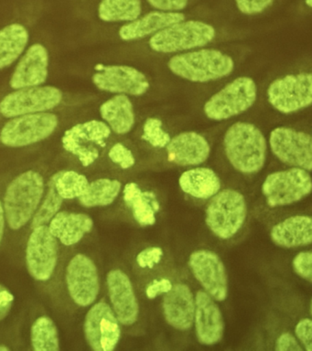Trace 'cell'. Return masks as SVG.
Returning <instances> with one entry per match:
<instances>
[{
    "instance_id": "cell-1",
    "label": "cell",
    "mask_w": 312,
    "mask_h": 351,
    "mask_svg": "<svg viewBox=\"0 0 312 351\" xmlns=\"http://www.w3.org/2000/svg\"><path fill=\"white\" fill-rule=\"evenodd\" d=\"M224 151L237 171L251 175L263 169L267 159V140L253 123L237 122L227 129Z\"/></svg>"
},
{
    "instance_id": "cell-2",
    "label": "cell",
    "mask_w": 312,
    "mask_h": 351,
    "mask_svg": "<svg viewBox=\"0 0 312 351\" xmlns=\"http://www.w3.org/2000/svg\"><path fill=\"white\" fill-rule=\"evenodd\" d=\"M43 177L34 170L21 173L10 182L4 197V213L9 226L18 230L32 219L45 194Z\"/></svg>"
},
{
    "instance_id": "cell-3",
    "label": "cell",
    "mask_w": 312,
    "mask_h": 351,
    "mask_svg": "<svg viewBox=\"0 0 312 351\" xmlns=\"http://www.w3.org/2000/svg\"><path fill=\"white\" fill-rule=\"evenodd\" d=\"M168 67L180 78L204 84L229 76L234 71L235 62L218 49H204L175 55Z\"/></svg>"
},
{
    "instance_id": "cell-4",
    "label": "cell",
    "mask_w": 312,
    "mask_h": 351,
    "mask_svg": "<svg viewBox=\"0 0 312 351\" xmlns=\"http://www.w3.org/2000/svg\"><path fill=\"white\" fill-rule=\"evenodd\" d=\"M248 206L245 197L234 189H224L212 197L205 221L211 232L221 240L234 237L245 224Z\"/></svg>"
},
{
    "instance_id": "cell-5",
    "label": "cell",
    "mask_w": 312,
    "mask_h": 351,
    "mask_svg": "<svg viewBox=\"0 0 312 351\" xmlns=\"http://www.w3.org/2000/svg\"><path fill=\"white\" fill-rule=\"evenodd\" d=\"M215 34L212 25L200 21H183L155 33L149 44L154 51L173 53L206 46Z\"/></svg>"
},
{
    "instance_id": "cell-6",
    "label": "cell",
    "mask_w": 312,
    "mask_h": 351,
    "mask_svg": "<svg viewBox=\"0 0 312 351\" xmlns=\"http://www.w3.org/2000/svg\"><path fill=\"white\" fill-rule=\"evenodd\" d=\"M59 125V117L53 112L19 115L0 129V143L13 148L29 147L49 138Z\"/></svg>"
},
{
    "instance_id": "cell-7",
    "label": "cell",
    "mask_w": 312,
    "mask_h": 351,
    "mask_svg": "<svg viewBox=\"0 0 312 351\" xmlns=\"http://www.w3.org/2000/svg\"><path fill=\"white\" fill-rule=\"evenodd\" d=\"M112 130L104 121L90 120L77 123L64 132L62 145L83 167H90L100 158Z\"/></svg>"
},
{
    "instance_id": "cell-8",
    "label": "cell",
    "mask_w": 312,
    "mask_h": 351,
    "mask_svg": "<svg viewBox=\"0 0 312 351\" xmlns=\"http://www.w3.org/2000/svg\"><path fill=\"white\" fill-rule=\"evenodd\" d=\"M257 87L250 77H239L226 84L205 103L204 112L209 119L224 121L248 111L256 100Z\"/></svg>"
},
{
    "instance_id": "cell-9",
    "label": "cell",
    "mask_w": 312,
    "mask_h": 351,
    "mask_svg": "<svg viewBox=\"0 0 312 351\" xmlns=\"http://www.w3.org/2000/svg\"><path fill=\"white\" fill-rule=\"evenodd\" d=\"M64 99V93L50 85L14 90L0 100V115L10 119L19 115L51 112L61 106Z\"/></svg>"
},
{
    "instance_id": "cell-10",
    "label": "cell",
    "mask_w": 312,
    "mask_h": 351,
    "mask_svg": "<svg viewBox=\"0 0 312 351\" xmlns=\"http://www.w3.org/2000/svg\"><path fill=\"white\" fill-rule=\"evenodd\" d=\"M311 174L300 167L271 173L263 183L262 192L271 208L294 204L311 194Z\"/></svg>"
},
{
    "instance_id": "cell-11",
    "label": "cell",
    "mask_w": 312,
    "mask_h": 351,
    "mask_svg": "<svg viewBox=\"0 0 312 351\" xmlns=\"http://www.w3.org/2000/svg\"><path fill=\"white\" fill-rule=\"evenodd\" d=\"M267 100L281 114H293L311 106L312 75L309 73L289 74L271 82Z\"/></svg>"
},
{
    "instance_id": "cell-12",
    "label": "cell",
    "mask_w": 312,
    "mask_h": 351,
    "mask_svg": "<svg viewBox=\"0 0 312 351\" xmlns=\"http://www.w3.org/2000/svg\"><path fill=\"white\" fill-rule=\"evenodd\" d=\"M95 70L93 84L103 92L141 96L149 90L147 76L132 66L97 64Z\"/></svg>"
},
{
    "instance_id": "cell-13",
    "label": "cell",
    "mask_w": 312,
    "mask_h": 351,
    "mask_svg": "<svg viewBox=\"0 0 312 351\" xmlns=\"http://www.w3.org/2000/svg\"><path fill=\"white\" fill-rule=\"evenodd\" d=\"M58 240L47 225L34 228L29 235L26 249V263L29 274L40 282L53 276L58 263Z\"/></svg>"
},
{
    "instance_id": "cell-14",
    "label": "cell",
    "mask_w": 312,
    "mask_h": 351,
    "mask_svg": "<svg viewBox=\"0 0 312 351\" xmlns=\"http://www.w3.org/2000/svg\"><path fill=\"white\" fill-rule=\"evenodd\" d=\"M269 145L274 155L284 164L311 171V134L293 128H276L271 132Z\"/></svg>"
},
{
    "instance_id": "cell-15",
    "label": "cell",
    "mask_w": 312,
    "mask_h": 351,
    "mask_svg": "<svg viewBox=\"0 0 312 351\" xmlns=\"http://www.w3.org/2000/svg\"><path fill=\"white\" fill-rule=\"evenodd\" d=\"M84 335L95 351H113L121 337V328L113 309L106 302L94 304L84 320Z\"/></svg>"
},
{
    "instance_id": "cell-16",
    "label": "cell",
    "mask_w": 312,
    "mask_h": 351,
    "mask_svg": "<svg viewBox=\"0 0 312 351\" xmlns=\"http://www.w3.org/2000/svg\"><path fill=\"white\" fill-rule=\"evenodd\" d=\"M193 276L205 292L215 301L223 302L228 295V278L223 261L209 250H197L189 258Z\"/></svg>"
},
{
    "instance_id": "cell-17",
    "label": "cell",
    "mask_w": 312,
    "mask_h": 351,
    "mask_svg": "<svg viewBox=\"0 0 312 351\" xmlns=\"http://www.w3.org/2000/svg\"><path fill=\"white\" fill-rule=\"evenodd\" d=\"M67 284L71 298L78 306H91L100 291L97 266L86 254H76L67 269Z\"/></svg>"
},
{
    "instance_id": "cell-18",
    "label": "cell",
    "mask_w": 312,
    "mask_h": 351,
    "mask_svg": "<svg viewBox=\"0 0 312 351\" xmlns=\"http://www.w3.org/2000/svg\"><path fill=\"white\" fill-rule=\"evenodd\" d=\"M50 55L42 43L32 44L21 55L10 79V86L13 90L40 86L47 81Z\"/></svg>"
},
{
    "instance_id": "cell-19",
    "label": "cell",
    "mask_w": 312,
    "mask_h": 351,
    "mask_svg": "<svg viewBox=\"0 0 312 351\" xmlns=\"http://www.w3.org/2000/svg\"><path fill=\"white\" fill-rule=\"evenodd\" d=\"M106 282L109 298L117 319L122 325H134L138 321L139 306L130 277L119 269H115L109 271Z\"/></svg>"
},
{
    "instance_id": "cell-20",
    "label": "cell",
    "mask_w": 312,
    "mask_h": 351,
    "mask_svg": "<svg viewBox=\"0 0 312 351\" xmlns=\"http://www.w3.org/2000/svg\"><path fill=\"white\" fill-rule=\"evenodd\" d=\"M193 324H195L197 339L202 345H216L223 339V315L215 299L205 291L196 293Z\"/></svg>"
},
{
    "instance_id": "cell-21",
    "label": "cell",
    "mask_w": 312,
    "mask_h": 351,
    "mask_svg": "<svg viewBox=\"0 0 312 351\" xmlns=\"http://www.w3.org/2000/svg\"><path fill=\"white\" fill-rule=\"evenodd\" d=\"M163 307L164 317L172 328L186 331L193 326L195 299L188 285H173L164 295Z\"/></svg>"
},
{
    "instance_id": "cell-22",
    "label": "cell",
    "mask_w": 312,
    "mask_h": 351,
    "mask_svg": "<svg viewBox=\"0 0 312 351\" xmlns=\"http://www.w3.org/2000/svg\"><path fill=\"white\" fill-rule=\"evenodd\" d=\"M168 158L182 167L199 166L209 158L207 140L196 132H184L171 139L166 147Z\"/></svg>"
},
{
    "instance_id": "cell-23",
    "label": "cell",
    "mask_w": 312,
    "mask_h": 351,
    "mask_svg": "<svg viewBox=\"0 0 312 351\" xmlns=\"http://www.w3.org/2000/svg\"><path fill=\"white\" fill-rule=\"evenodd\" d=\"M183 21H185V15L182 13L152 11L141 18L123 25L120 27L119 35L125 41L141 40Z\"/></svg>"
},
{
    "instance_id": "cell-24",
    "label": "cell",
    "mask_w": 312,
    "mask_h": 351,
    "mask_svg": "<svg viewBox=\"0 0 312 351\" xmlns=\"http://www.w3.org/2000/svg\"><path fill=\"white\" fill-rule=\"evenodd\" d=\"M48 228L60 243L72 246L92 232L94 221L87 214L59 211L49 222Z\"/></svg>"
},
{
    "instance_id": "cell-25",
    "label": "cell",
    "mask_w": 312,
    "mask_h": 351,
    "mask_svg": "<svg viewBox=\"0 0 312 351\" xmlns=\"http://www.w3.org/2000/svg\"><path fill=\"white\" fill-rule=\"evenodd\" d=\"M273 243L283 248H298L312 243L311 217L292 216L278 222L271 230Z\"/></svg>"
},
{
    "instance_id": "cell-26",
    "label": "cell",
    "mask_w": 312,
    "mask_h": 351,
    "mask_svg": "<svg viewBox=\"0 0 312 351\" xmlns=\"http://www.w3.org/2000/svg\"><path fill=\"white\" fill-rule=\"evenodd\" d=\"M123 197L134 219L142 227L152 226L157 221L156 213L160 204L154 192L143 191L135 182L125 184Z\"/></svg>"
},
{
    "instance_id": "cell-27",
    "label": "cell",
    "mask_w": 312,
    "mask_h": 351,
    "mask_svg": "<svg viewBox=\"0 0 312 351\" xmlns=\"http://www.w3.org/2000/svg\"><path fill=\"white\" fill-rule=\"evenodd\" d=\"M99 112L104 122L117 134H127L135 125V111L128 95H117L108 99L101 104Z\"/></svg>"
},
{
    "instance_id": "cell-28",
    "label": "cell",
    "mask_w": 312,
    "mask_h": 351,
    "mask_svg": "<svg viewBox=\"0 0 312 351\" xmlns=\"http://www.w3.org/2000/svg\"><path fill=\"white\" fill-rule=\"evenodd\" d=\"M179 185L189 196L208 199L220 191L221 180L213 169L196 167L182 173L179 178Z\"/></svg>"
},
{
    "instance_id": "cell-29",
    "label": "cell",
    "mask_w": 312,
    "mask_h": 351,
    "mask_svg": "<svg viewBox=\"0 0 312 351\" xmlns=\"http://www.w3.org/2000/svg\"><path fill=\"white\" fill-rule=\"evenodd\" d=\"M29 41L26 27L12 23L0 29V70L17 62L24 53Z\"/></svg>"
},
{
    "instance_id": "cell-30",
    "label": "cell",
    "mask_w": 312,
    "mask_h": 351,
    "mask_svg": "<svg viewBox=\"0 0 312 351\" xmlns=\"http://www.w3.org/2000/svg\"><path fill=\"white\" fill-rule=\"evenodd\" d=\"M121 189L119 180L99 178L89 182L86 192L79 197V202L86 208L106 207L116 200Z\"/></svg>"
},
{
    "instance_id": "cell-31",
    "label": "cell",
    "mask_w": 312,
    "mask_h": 351,
    "mask_svg": "<svg viewBox=\"0 0 312 351\" xmlns=\"http://www.w3.org/2000/svg\"><path fill=\"white\" fill-rule=\"evenodd\" d=\"M141 0H101L98 16L105 22H130L141 16Z\"/></svg>"
},
{
    "instance_id": "cell-32",
    "label": "cell",
    "mask_w": 312,
    "mask_h": 351,
    "mask_svg": "<svg viewBox=\"0 0 312 351\" xmlns=\"http://www.w3.org/2000/svg\"><path fill=\"white\" fill-rule=\"evenodd\" d=\"M50 180L64 199H79L86 192L89 184L86 176L73 170L57 172Z\"/></svg>"
},
{
    "instance_id": "cell-33",
    "label": "cell",
    "mask_w": 312,
    "mask_h": 351,
    "mask_svg": "<svg viewBox=\"0 0 312 351\" xmlns=\"http://www.w3.org/2000/svg\"><path fill=\"white\" fill-rule=\"evenodd\" d=\"M32 344L35 351H58L60 340L56 324L48 317H40L32 326Z\"/></svg>"
},
{
    "instance_id": "cell-34",
    "label": "cell",
    "mask_w": 312,
    "mask_h": 351,
    "mask_svg": "<svg viewBox=\"0 0 312 351\" xmlns=\"http://www.w3.org/2000/svg\"><path fill=\"white\" fill-rule=\"evenodd\" d=\"M62 202L64 199L60 197L58 192L54 188L53 183L51 180L49 181L48 191L45 199L32 217V229L49 223L51 219L59 213Z\"/></svg>"
},
{
    "instance_id": "cell-35",
    "label": "cell",
    "mask_w": 312,
    "mask_h": 351,
    "mask_svg": "<svg viewBox=\"0 0 312 351\" xmlns=\"http://www.w3.org/2000/svg\"><path fill=\"white\" fill-rule=\"evenodd\" d=\"M142 139L153 147L164 148L168 145L171 137L164 130L163 121L157 117H149L144 123Z\"/></svg>"
},
{
    "instance_id": "cell-36",
    "label": "cell",
    "mask_w": 312,
    "mask_h": 351,
    "mask_svg": "<svg viewBox=\"0 0 312 351\" xmlns=\"http://www.w3.org/2000/svg\"><path fill=\"white\" fill-rule=\"evenodd\" d=\"M108 158L114 164L121 167L122 169H128L136 164V158L132 151L123 145L117 143L108 151Z\"/></svg>"
},
{
    "instance_id": "cell-37",
    "label": "cell",
    "mask_w": 312,
    "mask_h": 351,
    "mask_svg": "<svg viewBox=\"0 0 312 351\" xmlns=\"http://www.w3.org/2000/svg\"><path fill=\"white\" fill-rule=\"evenodd\" d=\"M164 255L163 250L160 247H149L142 250L138 255H136V263L141 268L152 269L160 263Z\"/></svg>"
},
{
    "instance_id": "cell-38",
    "label": "cell",
    "mask_w": 312,
    "mask_h": 351,
    "mask_svg": "<svg viewBox=\"0 0 312 351\" xmlns=\"http://www.w3.org/2000/svg\"><path fill=\"white\" fill-rule=\"evenodd\" d=\"M293 269L301 278L312 282V252H300L293 259Z\"/></svg>"
},
{
    "instance_id": "cell-39",
    "label": "cell",
    "mask_w": 312,
    "mask_h": 351,
    "mask_svg": "<svg viewBox=\"0 0 312 351\" xmlns=\"http://www.w3.org/2000/svg\"><path fill=\"white\" fill-rule=\"evenodd\" d=\"M274 0H235L238 10L245 15H256L269 8Z\"/></svg>"
},
{
    "instance_id": "cell-40",
    "label": "cell",
    "mask_w": 312,
    "mask_h": 351,
    "mask_svg": "<svg viewBox=\"0 0 312 351\" xmlns=\"http://www.w3.org/2000/svg\"><path fill=\"white\" fill-rule=\"evenodd\" d=\"M296 337L307 351H312V321L311 318H304L295 328Z\"/></svg>"
},
{
    "instance_id": "cell-41",
    "label": "cell",
    "mask_w": 312,
    "mask_h": 351,
    "mask_svg": "<svg viewBox=\"0 0 312 351\" xmlns=\"http://www.w3.org/2000/svg\"><path fill=\"white\" fill-rule=\"evenodd\" d=\"M150 5L166 12H179L187 7L189 0H147Z\"/></svg>"
},
{
    "instance_id": "cell-42",
    "label": "cell",
    "mask_w": 312,
    "mask_h": 351,
    "mask_svg": "<svg viewBox=\"0 0 312 351\" xmlns=\"http://www.w3.org/2000/svg\"><path fill=\"white\" fill-rule=\"evenodd\" d=\"M172 282L171 280L167 278H161L160 280H153L152 282L147 287L146 295L147 298L155 299L158 295H165L169 291L171 290Z\"/></svg>"
},
{
    "instance_id": "cell-43",
    "label": "cell",
    "mask_w": 312,
    "mask_h": 351,
    "mask_svg": "<svg viewBox=\"0 0 312 351\" xmlns=\"http://www.w3.org/2000/svg\"><path fill=\"white\" fill-rule=\"evenodd\" d=\"M275 350L276 351H303L304 348L301 347L297 337L286 332L276 339Z\"/></svg>"
},
{
    "instance_id": "cell-44",
    "label": "cell",
    "mask_w": 312,
    "mask_h": 351,
    "mask_svg": "<svg viewBox=\"0 0 312 351\" xmlns=\"http://www.w3.org/2000/svg\"><path fill=\"white\" fill-rule=\"evenodd\" d=\"M15 298L6 287L0 284V321L9 315L14 303Z\"/></svg>"
},
{
    "instance_id": "cell-45",
    "label": "cell",
    "mask_w": 312,
    "mask_h": 351,
    "mask_svg": "<svg viewBox=\"0 0 312 351\" xmlns=\"http://www.w3.org/2000/svg\"><path fill=\"white\" fill-rule=\"evenodd\" d=\"M5 221H6V218H5L3 205L0 202V243H1L2 238H3Z\"/></svg>"
},
{
    "instance_id": "cell-46",
    "label": "cell",
    "mask_w": 312,
    "mask_h": 351,
    "mask_svg": "<svg viewBox=\"0 0 312 351\" xmlns=\"http://www.w3.org/2000/svg\"><path fill=\"white\" fill-rule=\"evenodd\" d=\"M10 348L5 345H0V351H10Z\"/></svg>"
},
{
    "instance_id": "cell-47",
    "label": "cell",
    "mask_w": 312,
    "mask_h": 351,
    "mask_svg": "<svg viewBox=\"0 0 312 351\" xmlns=\"http://www.w3.org/2000/svg\"><path fill=\"white\" fill-rule=\"evenodd\" d=\"M306 5H308L309 8H312V0H305Z\"/></svg>"
}]
</instances>
